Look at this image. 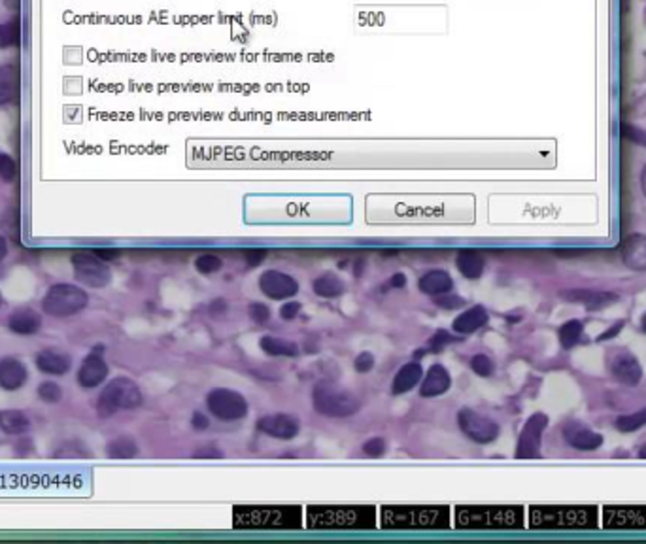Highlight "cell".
Listing matches in <instances>:
<instances>
[{
    "label": "cell",
    "mask_w": 646,
    "mask_h": 544,
    "mask_svg": "<svg viewBox=\"0 0 646 544\" xmlns=\"http://www.w3.org/2000/svg\"><path fill=\"white\" fill-rule=\"evenodd\" d=\"M312 531H370L378 528V511L370 505H312L304 511Z\"/></svg>",
    "instance_id": "6da1fadb"
},
{
    "label": "cell",
    "mask_w": 646,
    "mask_h": 544,
    "mask_svg": "<svg viewBox=\"0 0 646 544\" xmlns=\"http://www.w3.org/2000/svg\"><path fill=\"white\" fill-rule=\"evenodd\" d=\"M386 531H441L452 528V511L442 505H389L378 512Z\"/></svg>",
    "instance_id": "7a4b0ae2"
},
{
    "label": "cell",
    "mask_w": 646,
    "mask_h": 544,
    "mask_svg": "<svg viewBox=\"0 0 646 544\" xmlns=\"http://www.w3.org/2000/svg\"><path fill=\"white\" fill-rule=\"evenodd\" d=\"M452 516L461 531H516L525 526L524 506L518 505H461Z\"/></svg>",
    "instance_id": "3957f363"
},
{
    "label": "cell",
    "mask_w": 646,
    "mask_h": 544,
    "mask_svg": "<svg viewBox=\"0 0 646 544\" xmlns=\"http://www.w3.org/2000/svg\"><path fill=\"white\" fill-rule=\"evenodd\" d=\"M303 526L304 511L297 505H240L232 508V528L242 531H295Z\"/></svg>",
    "instance_id": "277c9868"
},
{
    "label": "cell",
    "mask_w": 646,
    "mask_h": 544,
    "mask_svg": "<svg viewBox=\"0 0 646 544\" xmlns=\"http://www.w3.org/2000/svg\"><path fill=\"white\" fill-rule=\"evenodd\" d=\"M527 526L542 531H582L597 529L599 508L597 506H529Z\"/></svg>",
    "instance_id": "5b68a950"
},
{
    "label": "cell",
    "mask_w": 646,
    "mask_h": 544,
    "mask_svg": "<svg viewBox=\"0 0 646 544\" xmlns=\"http://www.w3.org/2000/svg\"><path fill=\"white\" fill-rule=\"evenodd\" d=\"M314 410L325 418H350L359 412L361 401L344 385L321 380L312 390Z\"/></svg>",
    "instance_id": "8992f818"
},
{
    "label": "cell",
    "mask_w": 646,
    "mask_h": 544,
    "mask_svg": "<svg viewBox=\"0 0 646 544\" xmlns=\"http://www.w3.org/2000/svg\"><path fill=\"white\" fill-rule=\"evenodd\" d=\"M144 402L142 390L134 380L127 376L112 378L100 391L97 399V414L100 418H110L119 410H134Z\"/></svg>",
    "instance_id": "52a82bcc"
},
{
    "label": "cell",
    "mask_w": 646,
    "mask_h": 544,
    "mask_svg": "<svg viewBox=\"0 0 646 544\" xmlns=\"http://www.w3.org/2000/svg\"><path fill=\"white\" fill-rule=\"evenodd\" d=\"M89 295L74 284H55L42 297V310L51 318H70L87 306Z\"/></svg>",
    "instance_id": "ba28073f"
},
{
    "label": "cell",
    "mask_w": 646,
    "mask_h": 544,
    "mask_svg": "<svg viewBox=\"0 0 646 544\" xmlns=\"http://www.w3.org/2000/svg\"><path fill=\"white\" fill-rule=\"evenodd\" d=\"M72 267H74L76 280L85 287L102 289L112 282L108 265L93 250H76L72 253Z\"/></svg>",
    "instance_id": "9c48e42d"
},
{
    "label": "cell",
    "mask_w": 646,
    "mask_h": 544,
    "mask_svg": "<svg viewBox=\"0 0 646 544\" xmlns=\"http://www.w3.org/2000/svg\"><path fill=\"white\" fill-rule=\"evenodd\" d=\"M206 408L221 422H238L248 416V401L231 388H214L206 395Z\"/></svg>",
    "instance_id": "30bf717a"
},
{
    "label": "cell",
    "mask_w": 646,
    "mask_h": 544,
    "mask_svg": "<svg viewBox=\"0 0 646 544\" xmlns=\"http://www.w3.org/2000/svg\"><path fill=\"white\" fill-rule=\"evenodd\" d=\"M458 425L461 433L476 444H492L501 433V427L495 420L467 407L458 412Z\"/></svg>",
    "instance_id": "8fae6325"
},
{
    "label": "cell",
    "mask_w": 646,
    "mask_h": 544,
    "mask_svg": "<svg viewBox=\"0 0 646 544\" xmlns=\"http://www.w3.org/2000/svg\"><path fill=\"white\" fill-rule=\"evenodd\" d=\"M605 363L610 376L624 385H639L642 380V367L635 353L628 348H608L605 353Z\"/></svg>",
    "instance_id": "7c38bea8"
},
{
    "label": "cell",
    "mask_w": 646,
    "mask_h": 544,
    "mask_svg": "<svg viewBox=\"0 0 646 544\" xmlns=\"http://www.w3.org/2000/svg\"><path fill=\"white\" fill-rule=\"evenodd\" d=\"M548 427V416L542 412H535L527 418L522 433H520L516 457L518 459H537L541 457L542 433Z\"/></svg>",
    "instance_id": "4fadbf2b"
},
{
    "label": "cell",
    "mask_w": 646,
    "mask_h": 544,
    "mask_svg": "<svg viewBox=\"0 0 646 544\" xmlns=\"http://www.w3.org/2000/svg\"><path fill=\"white\" fill-rule=\"evenodd\" d=\"M601 523L605 529H646V506H605Z\"/></svg>",
    "instance_id": "5bb4252c"
},
{
    "label": "cell",
    "mask_w": 646,
    "mask_h": 544,
    "mask_svg": "<svg viewBox=\"0 0 646 544\" xmlns=\"http://www.w3.org/2000/svg\"><path fill=\"white\" fill-rule=\"evenodd\" d=\"M257 284H259L261 293L271 301H287L298 293V282L282 270H265L259 276Z\"/></svg>",
    "instance_id": "9a60e30c"
},
{
    "label": "cell",
    "mask_w": 646,
    "mask_h": 544,
    "mask_svg": "<svg viewBox=\"0 0 646 544\" xmlns=\"http://www.w3.org/2000/svg\"><path fill=\"white\" fill-rule=\"evenodd\" d=\"M104 346H95L93 352L87 353L83 358L82 365L77 368V384L82 385L83 390H95L99 385L104 384V380L108 378V363L104 361Z\"/></svg>",
    "instance_id": "2e32d148"
},
{
    "label": "cell",
    "mask_w": 646,
    "mask_h": 544,
    "mask_svg": "<svg viewBox=\"0 0 646 544\" xmlns=\"http://www.w3.org/2000/svg\"><path fill=\"white\" fill-rule=\"evenodd\" d=\"M257 429L267 437H272V439L291 440L301 431V420L287 412L267 414V416L257 420Z\"/></svg>",
    "instance_id": "e0dca14e"
},
{
    "label": "cell",
    "mask_w": 646,
    "mask_h": 544,
    "mask_svg": "<svg viewBox=\"0 0 646 544\" xmlns=\"http://www.w3.org/2000/svg\"><path fill=\"white\" fill-rule=\"evenodd\" d=\"M452 388V374L442 363H435L427 368L424 378L420 382V395L424 399H433V397H441L448 393Z\"/></svg>",
    "instance_id": "ac0fdd59"
},
{
    "label": "cell",
    "mask_w": 646,
    "mask_h": 544,
    "mask_svg": "<svg viewBox=\"0 0 646 544\" xmlns=\"http://www.w3.org/2000/svg\"><path fill=\"white\" fill-rule=\"evenodd\" d=\"M28 368L21 359L6 356L0 359V388L4 391H17L27 384Z\"/></svg>",
    "instance_id": "d6986e66"
},
{
    "label": "cell",
    "mask_w": 646,
    "mask_h": 544,
    "mask_svg": "<svg viewBox=\"0 0 646 544\" xmlns=\"http://www.w3.org/2000/svg\"><path fill=\"white\" fill-rule=\"evenodd\" d=\"M564 439L567 444L582 452L597 450L603 444V434L596 433V431H591V429L584 427V425H580L578 422L565 423Z\"/></svg>",
    "instance_id": "ffe728a7"
},
{
    "label": "cell",
    "mask_w": 646,
    "mask_h": 544,
    "mask_svg": "<svg viewBox=\"0 0 646 544\" xmlns=\"http://www.w3.org/2000/svg\"><path fill=\"white\" fill-rule=\"evenodd\" d=\"M622 259L628 269L635 270V272H645L646 270V235L641 233H633L628 235L622 242Z\"/></svg>",
    "instance_id": "44dd1931"
},
{
    "label": "cell",
    "mask_w": 646,
    "mask_h": 544,
    "mask_svg": "<svg viewBox=\"0 0 646 544\" xmlns=\"http://www.w3.org/2000/svg\"><path fill=\"white\" fill-rule=\"evenodd\" d=\"M8 327L19 336H33L42 329V316L31 306H19L8 316Z\"/></svg>",
    "instance_id": "7402d4cb"
},
{
    "label": "cell",
    "mask_w": 646,
    "mask_h": 544,
    "mask_svg": "<svg viewBox=\"0 0 646 544\" xmlns=\"http://www.w3.org/2000/svg\"><path fill=\"white\" fill-rule=\"evenodd\" d=\"M559 297L565 299L567 302H576V304H584L590 310H599V308L610 306L618 301V295L610 292H593V289H567V292H559Z\"/></svg>",
    "instance_id": "603a6c76"
},
{
    "label": "cell",
    "mask_w": 646,
    "mask_h": 544,
    "mask_svg": "<svg viewBox=\"0 0 646 544\" xmlns=\"http://www.w3.org/2000/svg\"><path fill=\"white\" fill-rule=\"evenodd\" d=\"M70 356L57 348H45L36 356V368L48 376H65L70 370Z\"/></svg>",
    "instance_id": "cb8c5ba5"
},
{
    "label": "cell",
    "mask_w": 646,
    "mask_h": 544,
    "mask_svg": "<svg viewBox=\"0 0 646 544\" xmlns=\"http://www.w3.org/2000/svg\"><path fill=\"white\" fill-rule=\"evenodd\" d=\"M424 378V367L420 361H410L404 363L403 367L399 368L392 382V393L393 395H404L414 388H418Z\"/></svg>",
    "instance_id": "d4e9b609"
},
{
    "label": "cell",
    "mask_w": 646,
    "mask_h": 544,
    "mask_svg": "<svg viewBox=\"0 0 646 544\" xmlns=\"http://www.w3.org/2000/svg\"><path fill=\"white\" fill-rule=\"evenodd\" d=\"M488 319H490V314H488L486 308L476 304V306L463 310L458 318L453 319L452 331L456 335H473L488 324Z\"/></svg>",
    "instance_id": "484cf974"
},
{
    "label": "cell",
    "mask_w": 646,
    "mask_h": 544,
    "mask_svg": "<svg viewBox=\"0 0 646 544\" xmlns=\"http://www.w3.org/2000/svg\"><path fill=\"white\" fill-rule=\"evenodd\" d=\"M456 267H458L459 274L467 280H478L484 274V269H486V257L478 250L465 247V250L458 252Z\"/></svg>",
    "instance_id": "4316f807"
},
{
    "label": "cell",
    "mask_w": 646,
    "mask_h": 544,
    "mask_svg": "<svg viewBox=\"0 0 646 544\" xmlns=\"http://www.w3.org/2000/svg\"><path fill=\"white\" fill-rule=\"evenodd\" d=\"M418 287L421 293H426L429 297H438L444 293H450L453 289V278L448 270L435 269L427 270L426 274L418 280Z\"/></svg>",
    "instance_id": "83f0119b"
},
{
    "label": "cell",
    "mask_w": 646,
    "mask_h": 544,
    "mask_svg": "<svg viewBox=\"0 0 646 544\" xmlns=\"http://www.w3.org/2000/svg\"><path fill=\"white\" fill-rule=\"evenodd\" d=\"M19 89H21L19 68L14 65L0 66V106L14 102L19 95Z\"/></svg>",
    "instance_id": "f1b7e54d"
},
{
    "label": "cell",
    "mask_w": 646,
    "mask_h": 544,
    "mask_svg": "<svg viewBox=\"0 0 646 544\" xmlns=\"http://www.w3.org/2000/svg\"><path fill=\"white\" fill-rule=\"evenodd\" d=\"M312 292L320 299H337L346 292L343 278L335 272H323L312 282Z\"/></svg>",
    "instance_id": "f546056e"
},
{
    "label": "cell",
    "mask_w": 646,
    "mask_h": 544,
    "mask_svg": "<svg viewBox=\"0 0 646 544\" xmlns=\"http://www.w3.org/2000/svg\"><path fill=\"white\" fill-rule=\"evenodd\" d=\"M259 348L267 356H272V358H297L298 356L297 342L287 341L282 336H263L259 341Z\"/></svg>",
    "instance_id": "4dcf8cb0"
},
{
    "label": "cell",
    "mask_w": 646,
    "mask_h": 544,
    "mask_svg": "<svg viewBox=\"0 0 646 544\" xmlns=\"http://www.w3.org/2000/svg\"><path fill=\"white\" fill-rule=\"evenodd\" d=\"M31 418H28L27 414L23 412V410H0V429L4 431L6 434H25L31 431Z\"/></svg>",
    "instance_id": "1f68e13d"
},
{
    "label": "cell",
    "mask_w": 646,
    "mask_h": 544,
    "mask_svg": "<svg viewBox=\"0 0 646 544\" xmlns=\"http://www.w3.org/2000/svg\"><path fill=\"white\" fill-rule=\"evenodd\" d=\"M106 456L110 459H134L140 456L139 444L134 442L133 437H116L106 444Z\"/></svg>",
    "instance_id": "d6a6232c"
},
{
    "label": "cell",
    "mask_w": 646,
    "mask_h": 544,
    "mask_svg": "<svg viewBox=\"0 0 646 544\" xmlns=\"http://www.w3.org/2000/svg\"><path fill=\"white\" fill-rule=\"evenodd\" d=\"M584 333V325L578 319H571V321H565L561 327H559L558 335H559V342H561V346L565 350H571L573 346H576L580 341V336Z\"/></svg>",
    "instance_id": "836d02e7"
},
{
    "label": "cell",
    "mask_w": 646,
    "mask_h": 544,
    "mask_svg": "<svg viewBox=\"0 0 646 544\" xmlns=\"http://www.w3.org/2000/svg\"><path fill=\"white\" fill-rule=\"evenodd\" d=\"M646 425V408H641L633 414H625V416H618L614 422V427L622 431V433H633L637 429H641Z\"/></svg>",
    "instance_id": "e575fe53"
},
{
    "label": "cell",
    "mask_w": 646,
    "mask_h": 544,
    "mask_svg": "<svg viewBox=\"0 0 646 544\" xmlns=\"http://www.w3.org/2000/svg\"><path fill=\"white\" fill-rule=\"evenodd\" d=\"M21 38V31H19V17L14 21L2 23L0 25V48H11V46L19 44Z\"/></svg>",
    "instance_id": "d590c367"
},
{
    "label": "cell",
    "mask_w": 646,
    "mask_h": 544,
    "mask_svg": "<svg viewBox=\"0 0 646 544\" xmlns=\"http://www.w3.org/2000/svg\"><path fill=\"white\" fill-rule=\"evenodd\" d=\"M38 397L45 405H57L63 399V388L53 380H44L38 385Z\"/></svg>",
    "instance_id": "8d00e7d4"
},
{
    "label": "cell",
    "mask_w": 646,
    "mask_h": 544,
    "mask_svg": "<svg viewBox=\"0 0 646 544\" xmlns=\"http://www.w3.org/2000/svg\"><path fill=\"white\" fill-rule=\"evenodd\" d=\"M221 267H223V259L215 253H203L195 259V269L199 270L200 274H214Z\"/></svg>",
    "instance_id": "74e56055"
},
{
    "label": "cell",
    "mask_w": 646,
    "mask_h": 544,
    "mask_svg": "<svg viewBox=\"0 0 646 544\" xmlns=\"http://www.w3.org/2000/svg\"><path fill=\"white\" fill-rule=\"evenodd\" d=\"M470 368H473V373L482 376V378H488V376H492L495 373V363H493L492 358L484 356V353H478V356L470 359Z\"/></svg>",
    "instance_id": "f35d334b"
},
{
    "label": "cell",
    "mask_w": 646,
    "mask_h": 544,
    "mask_svg": "<svg viewBox=\"0 0 646 544\" xmlns=\"http://www.w3.org/2000/svg\"><path fill=\"white\" fill-rule=\"evenodd\" d=\"M361 450H363L365 456L370 457V459H380V457L386 456L387 444L382 437H372V439H369L365 442Z\"/></svg>",
    "instance_id": "ab89813d"
},
{
    "label": "cell",
    "mask_w": 646,
    "mask_h": 544,
    "mask_svg": "<svg viewBox=\"0 0 646 544\" xmlns=\"http://www.w3.org/2000/svg\"><path fill=\"white\" fill-rule=\"evenodd\" d=\"M453 341H456V336H452V333H448V331H444V329H438L435 335L431 336L429 342H427V346H429L427 348V352H433V353L442 352V350H444L448 344H452Z\"/></svg>",
    "instance_id": "60d3db41"
},
{
    "label": "cell",
    "mask_w": 646,
    "mask_h": 544,
    "mask_svg": "<svg viewBox=\"0 0 646 544\" xmlns=\"http://www.w3.org/2000/svg\"><path fill=\"white\" fill-rule=\"evenodd\" d=\"M248 316L252 321L263 325L271 319V308L267 306L265 302H252L248 304Z\"/></svg>",
    "instance_id": "b9f144b4"
},
{
    "label": "cell",
    "mask_w": 646,
    "mask_h": 544,
    "mask_svg": "<svg viewBox=\"0 0 646 544\" xmlns=\"http://www.w3.org/2000/svg\"><path fill=\"white\" fill-rule=\"evenodd\" d=\"M435 304L438 308H442V310H459L461 306H465V299L459 297V295H453V293L450 292L435 297Z\"/></svg>",
    "instance_id": "7bdbcfd3"
},
{
    "label": "cell",
    "mask_w": 646,
    "mask_h": 544,
    "mask_svg": "<svg viewBox=\"0 0 646 544\" xmlns=\"http://www.w3.org/2000/svg\"><path fill=\"white\" fill-rule=\"evenodd\" d=\"M17 174V165L16 161L11 159L10 155L0 154V180L11 181Z\"/></svg>",
    "instance_id": "ee69618b"
},
{
    "label": "cell",
    "mask_w": 646,
    "mask_h": 544,
    "mask_svg": "<svg viewBox=\"0 0 646 544\" xmlns=\"http://www.w3.org/2000/svg\"><path fill=\"white\" fill-rule=\"evenodd\" d=\"M375 365H376V359H375V356H372L370 352L357 353V356H355V359H354V368L357 370L359 374L370 373V370L375 368Z\"/></svg>",
    "instance_id": "f6af8a7d"
},
{
    "label": "cell",
    "mask_w": 646,
    "mask_h": 544,
    "mask_svg": "<svg viewBox=\"0 0 646 544\" xmlns=\"http://www.w3.org/2000/svg\"><path fill=\"white\" fill-rule=\"evenodd\" d=\"M70 446H72L70 442H65V444L59 446V448L55 450V457H82V456L87 457V456H91V452L85 450L80 442H76L74 450H72Z\"/></svg>",
    "instance_id": "bcb514c9"
},
{
    "label": "cell",
    "mask_w": 646,
    "mask_h": 544,
    "mask_svg": "<svg viewBox=\"0 0 646 544\" xmlns=\"http://www.w3.org/2000/svg\"><path fill=\"white\" fill-rule=\"evenodd\" d=\"M620 131H622V137L624 138H628V140H631V142L641 144V146H645L646 148V132L645 131H641V129H637V127H633V125H628V123H622Z\"/></svg>",
    "instance_id": "7dc6e473"
},
{
    "label": "cell",
    "mask_w": 646,
    "mask_h": 544,
    "mask_svg": "<svg viewBox=\"0 0 646 544\" xmlns=\"http://www.w3.org/2000/svg\"><path fill=\"white\" fill-rule=\"evenodd\" d=\"M301 310H303V304H301V302L287 299V302H284L282 306H280V318L286 319V321H291V319L298 318Z\"/></svg>",
    "instance_id": "c3c4849f"
},
{
    "label": "cell",
    "mask_w": 646,
    "mask_h": 544,
    "mask_svg": "<svg viewBox=\"0 0 646 544\" xmlns=\"http://www.w3.org/2000/svg\"><path fill=\"white\" fill-rule=\"evenodd\" d=\"M244 255H246V263H248V267H259V265L265 261L267 250H263V247H252V250H246Z\"/></svg>",
    "instance_id": "681fc988"
},
{
    "label": "cell",
    "mask_w": 646,
    "mask_h": 544,
    "mask_svg": "<svg viewBox=\"0 0 646 544\" xmlns=\"http://www.w3.org/2000/svg\"><path fill=\"white\" fill-rule=\"evenodd\" d=\"M193 457L195 459H200V457H203V459H220V457H223V454H221V450H217L215 446H205V448H200V450L195 452Z\"/></svg>",
    "instance_id": "f907efd6"
},
{
    "label": "cell",
    "mask_w": 646,
    "mask_h": 544,
    "mask_svg": "<svg viewBox=\"0 0 646 544\" xmlns=\"http://www.w3.org/2000/svg\"><path fill=\"white\" fill-rule=\"evenodd\" d=\"M208 425H210V420H208L206 414H203L200 410L193 412V416H191V427H193L195 431H206Z\"/></svg>",
    "instance_id": "816d5d0a"
},
{
    "label": "cell",
    "mask_w": 646,
    "mask_h": 544,
    "mask_svg": "<svg viewBox=\"0 0 646 544\" xmlns=\"http://www.w3.org/2000/svg\"><path fill=\"white\" fill-rule=\"evenodd\" d=\"M93 252L97 253L102 261H106V263H108V261H114V259H117L122 255V252L116 250V247H95Z\"/></svg>",
    "instance_id": "f5cc1de1"
},
{
    "label": "cell",
    "mask_w": 646,
    "mask_h": 544,
    "mask_svg": "<svg viewBox=\"0 0 646 544\" xmlns=\"http://www.w3.org/2000/svg\"><path fill=\"white\" fill-rule=\"evenodd\" d=\"M622 327H624V321H618V324H614L613 327H610V329H607L605 333H603V335L597 336V342L610 341V338H614V336L618 335L620 331H622Z\"/></svg>",
    "instance_id": "db71d44e"
},
{
    "label": "cell",
    "mask_w": 646,
    "mask_h": 544,
    "mask_svg": "<svg viewBox=\"0 0 646 544\" xmlns=\"http://www.w3.org/2000/svg\"><path fill=\"white\" fill-rule=\"evenodd\" d=\"M407 274H404V272H395V274L392 276V278H389V287H393V289H403V287H407Z\"/></svg>",
    "instance_id": "11a10c76"
},
{
    "label": "cell",
    "mask_w": 646,
    "mask_h": 544,
    "mask_svg": "<svg viewBox=\"0 0 646 544\" xmlns=\"http://www.w3.org/2000/svg\"><path fill=\"white\" fill-rule=\"evenodd\" d=\"M6 257H8V242H6V238L0 235V263H2Z\"/></svg>",
    "instance_id": "9f6ffc18"
},
{
    "label": "cell",
    "mask_w": 646,
    "mask_h": 544,
    "mask_svg": "<svg viewBox=\"0 0 646 544\" xmlns=\"http://www.w3.org/2000/svg\"><path fill=\"white\" fill-rule=\"evenodd\" d=\"M4 6L10 11H16V14H17V11H19V8H21V0H4Z\"/></svg>",
    "instance_id": "6f0895ef"
},
{
    "label": "cell",
    "mask_w": 646,
    "mask_h": 544,
    "mask_svg": "<svg viewBox=\"0 0 646 544\" xmlns=\"http://www.w3.org/2000/svg\"><path fill=\"white\" fill-rule=\"evenodd\" d=\"M641 187H642V193H645V197H646V165H645V169H642V174H641Z\"/></svg>",
    "instance_id": "680465c9"
},
{
    "label": "cell",
    "mask_w": 646,
    "mask_h": 544,
    "mask_svg": "<svg viewBox=\"0 0 646 544\" xmlns=\"http://www.w3.org/2000/svg\"><path fill=\"white\" fill-rule=\"evenodd\" d=\"M639 457H641V459H646V444H642L641 448H639Z\"/></svg>",
    "instance_id": "91938a15"
},
{
    "label": "cell",
    "mask_w": 646,
    "mask_h": 544,
    "mask_svg": "<svg viewBox=\"0 0 646 544\" xmlns=\"http://www.w3.org/2000/svg\"><path fill=\"white\" fill-rule=\"evenodd\" d=\"M641 327H642V331H645L646 333V312L642 314V319H641Z\"/></svg>",
    "instance_id": "94428289"
},
{
    "label": "cell",
    "mask_w": 646,
    "mask_h": 544,
    "mask_svg": "<svg viewBox=\"0 0 646 544\" xmlns=\"http://www.w3.org/2000/svg\"><path fill=\"white\" fill-rule=\"evenodd\" d=\"M0 304H2V293H0Z\"/></svg>",
    "instance_id": "6125c7cd"
}]
</instances>
